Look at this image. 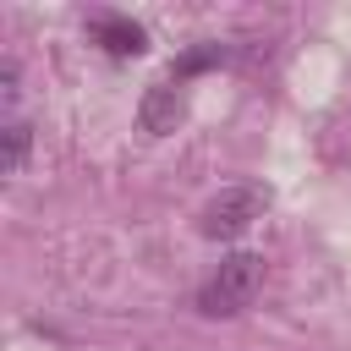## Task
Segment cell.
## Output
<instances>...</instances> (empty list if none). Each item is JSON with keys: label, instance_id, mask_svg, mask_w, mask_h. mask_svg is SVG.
Here are the masks:
<instances>
[{"label": "cell", "instance_id": "1", "mask_svg": "<svg viewBox=\"0 0 351 351\" xmlns=\"http://www.w3.org/2000/svg\"><path fill=\"white\" fill-rule=\"evenodd\" d=\"M258 291H263V258H258V252H230V258H219V269L203 280L197 313H208V318H236V313H247V307L258 302Z\"/></svg>", "mask_w": 351, "mask_h": 351}, {"label": "cell", "instance_id": "2", "mask_svg": "<svg viewBox=\"0 0 351 351\" xmlns=\"http://www.w3.org/2000/svg\"><path fill=\"white\" fill-rule=\"evenodd\" d=\"M269 208V186L258 181H241V186H225L219 197H208V208L197 214V230L214 236V241H236L241 230H252Z\"/></svg>", "mask_w": 351, "mask_h": 351}, {"label": "cell", "instance_id": "3", "mask_svg": "<svg viewBox=\"0 0 351 351\" xmlns=\"http://www.w3.org/2000/svg\"><path fill=\"white\" fill-rule=\"evenodd\" d=\"M137 121H143V132H148V137H170V132L186 121V93H181V82L159 77V82L143 93V104H137Z\"/></svg>", "mask_w": 351, "mask_h": 351}, {"label": "cell", "instance_id": "4", "mask_svg": "<svg viewBox=\"0 0 351 351\" xmlns=\"http://www.w3.org/2000/svg\"><path fill=\"white\" fill-rule=\"evenodd\" d=\"M88 33H93V44H99L104 55H115V60H132V55L148 49L143 22H132V16H121V11H93V16H88Z\"/></svg>", "mask_w": 351, "mask_h": 351}, {"label": "cell", "instance_id": "5", "mask_svg": "<svg viewBox=\"0 0 351 351\" xmlns=\"http://www.w3.org/2000/svg\"><path fill=\"white\" fill-rule=\"evenodd\" d=\"M0 143H5V154H0V170H5V176H22V165H27V148H33V126H27L22 115H5V126H0Z\"/></svg>", "mask_w": 351, "mask_h": 351}, {"label": "cell", "instance_id": "6", "mask_svg": "<svg viewBox=\"0 0 351 351\" xmlns=\"http://www.w3.org/2000/svg\"><path fill=\"white\" fill-rule=\"evenodd\" d=\"M236 55V44H192L176 66H170V82H186V77H197V71H208V66H225Z\"/></svg>", "mask_w": 351, "mask_h": 351}, {"label": "cell", "instance_id": "7", "mask_svg": "<svg viewBox=\"0 0 351 351\" xmlns=\"http://www.w3.org/2000/svg\"><path fill=\"white\" fill-rule=\"evenodd\" d=\"M0 99H5V110L16 104V60H11V55L0 60Z\"/></svg>", "mask_w": 351, "mask_h": 351}]
</instances>
